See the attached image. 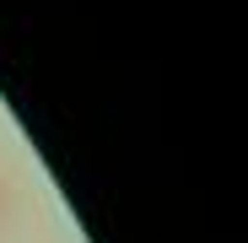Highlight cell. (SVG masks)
<instances>
[{
    "mask_svg": "<svg viewBox=\"0 0 248 243\" xmlns=\"http://www.w3.org/2000/svg\"><path fill=\"white\" fill-rule=\"evenodd\" d=\"M11 211H16V184L0 173V232H6V222H11Z\"/></svg>",
    "mask_w": 248,
    "mask_h": 243,
    "instance_id": "obj_1",
    "label": "cell"
}]
</instances>
